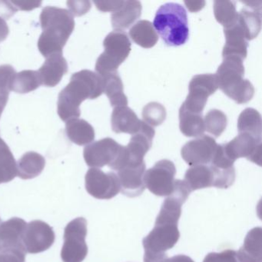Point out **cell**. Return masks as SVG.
<instances>
[{
  "mask_svg": "<svg viewBox=\"0 0 262 262\" xmlns=\"http://www.w3.org/2000/svg\"><path fill=\"white\" fill-rule=\"evenodd\" d=\"M103 93L108 96L111 105L114 108L127 106L128 98L124 93L123 83L118 72L102 76Z\"/></svg>",
  "mask_w": 262,
  "mask_h": 262,
  "instance_id": "obj_22",
  "label": "cell"
},
{
  "mask_svg": "<svg viewBox=\"0 0 262 262\" xmlns=\"http://www.w3.org/2000/svg\"><path fill=\"white\" fill-rule=\"evenodd\" d=\"M137 115L128 106L116 107L112 114V128L116 133L136 134L142 125Z\"/></svg>",
  "mask_w": 262,
  "mask_h": 262,
  "instance_id": "obj_19",
  "label": "cell"
},
{
  "mask_svg": "<svg viewBox=\"0 0 262 262\" xmlns=\"http://www.w3.org/2000/svg\"><path fill=\"white\" fill-rule=\"evenodd\" d=\"M237 24L247 41L255 39L261 28L260 11L242 9L238 13Z\"/></svg>",
  "mask_w": 262,
  "mask_h": 262,
  "instance_id": "obj_28",
  "label": "cell"
},
{
  "mask_svg": "<svg viewBox=\"0 0 262 262\" xmlns=\"http://www.w3.org/2000/svg\"><path fill=\"white\" fill-rule=\"evenodd\" d=\"M27 222L19 217H13L0 224V248H24L23 244Z\"/></svg>",
  "mask_w": 262,
  "mask_h": 262,
  "instance_id": "obj_16",
  "label": "cell"
},
{
  "mask_svg": "<svg viewBox=\"0 0 262 262\" xmlns=\"http://www.w3.org/2000/svg\"><path fill=\"white\" fill-rule=\"evenodd\" d=\"M225 152L235 162L240 158L261 165V139H257L245 133H239L234 139L224 144Z\"/></svg>",
  "mask_w": 262,
  "mask_h": 262,
  "instance_id": "obj_14",
  "label": "cell"
},
{
  "mask_svg": "<svg viewBox=\"0 0 262 262\" xmlns=\"http://www.w3.org/2000/svg\"><path fill=\"white\" fill-rule=\"evenodd\" d=\"M214 14L216 20L222 24L224 28L234 25L238 17L236 3L228 0H216L214 2Z\"/></svg>",
  "mask_w": 262,
  "mask_h": 262,
  "instance_id": "obj_31",
  "label": "cell"
},
{
  "mask_svg": "<svg viewBox=\"0 0 262 262\" xmlns=\"http://www.w3.org/2000/svg\"><path fill=\"white\" fill-rule=\"evenodd\" d=\"M9 34V28L7 23L0 17V42L5 40Z\"/></svg>",
  "mask_w": 262,
  "mask_h": 262,
  "instance_id": "obj_42",
  "label": "cell"
},
{
  "mask_svg": "<svg viewBox=\"0 0 262 262\" xmlns=\"http://www.w3.org/2000/svg\"><path fill=\"white\" fill-rule=\"evenodd\" d=\"M205 131L217 138L222 136L228 123L226 115L219 110H211L204 119Z\"/></svg>",
  "mask_w": 262,
  "mask_h": 262,
  "instance_id": "obj_33",
  "label": "cell"
},
{
  "mask_svg": "<svg viewBox=\"0 0 262 262\" xmlns=\"http://www.w3.org/2000/svg\"><path fill=\"white\" fill-rule=\"evenodd\" d=\"M188 89L189 93L182 105L188 111L202 114L208 97L219 89L215 74L194 76L190 82Z\"/></svg>",
  "mask_w": 262,
  "mask_h": 262,
  "instance_id": "obj_9",
  "label": "cell"
},
{
  "mask_svg": "<svg viewBox=\"0 0 262 262\" xmlns=\"http://www.w3.org/2000/svg\"><path fill=\"white\" fill-rule=\"evenodd\" d=\"M42 33L38 42L40 53L46 58L56 53H62L75 27V21L70 11L48 7L40 16Z\"/></svg>",
  "mask_w": 262,
  "mask_h": 262,
  "instance_id": "obj_2",
  "label": "cell"
},
{
  "mask_svg": "<svg viewBox=\"0 0 262 262\" xmlns=\"http://www.w3.org/2000/svg\"><path fill=\"white\" fill-rule=\"evenodd\" d=\"M16 72L11 66L0 67V106L5 108Z\"/></svg>",
  "mask_w": 262,
  "mask_h": 262,
  "instance_id": "obj_35",
  "label": "cell"
},
{
  "mask_svg": "<svg viewBox=\"0 0 262 262\" xmlns=\"http://www.w3.org/2000/svg\"><path fill=\"white\" fill-rule=\"evenodd\" d=\"M131 39L142 48L150 49L156 45L159 35L152 24L148 20H140L136 23L129 30Z\"/></svg>",
  "mask_w": 262,
  "mask_h": 262,
  "instance_id": "obj_26",
  "label": "cell"
},
{
  "mask_svg": "<svg viewBox=\"0 0 262 262\" xmlns=\"http://www.w3.org/2000/svg\"><path fill=\"white\" fill-rule=\"evenodd\" d=\"M142 118L143 122L150 126H159L166 119V110L159 102H149L142 110Z\"/></svg>",
  "mask_w": 262,
  "mask_h": 262,
  "instance_id": "obj_34",
  "label": "cell"
},
{
  "mask_svg": "<svg viewBox=\"0 0 262 262\" xmlns=\"http://www.w3.org/2000/svg\"><path fill=\"white\" fill-rule=\"evenodd\" d=\"M219 88L237 104H245L252 99L254 88L244 79L243 60L237 57L224 58L215 74Z\"/></svg>",
  "mask_w": 262,
  "mask_h": 262,
  "instance_id": "obj_4",
  "label": "cell"
},
{
  "mask_svg": "<svg viewBox=\"0 0 262 262\" xmlns=\"http://www.w3.org/2000/svg\"><path fill=\"white\" fill-rule=\"evenodd\" d=\"M105 51L96 61V70L100 76L117 72L119 66L128 58L132 43L128 34L121 30H114L103 42Z\"/></svg>",
  "mask_w": 262,
  "mask_h": 262,
  "instance_id": "obj_5",
  "label": "cell"
},
{
  "mask_svg": "<svg viewBox=\"0 0 262 262\" xmlns=\"http://www.w3.org/2000/svg\"><path fill=\"white\" fill-rule=\"evenodd\" d=\"M67 5L71 9L72 13L76 16H82L85 14L91 8V4L89 1L82 2H68Z\"/></svg>",
  "mask_w": 262,
  "mask_h": 262,
  "instance_id": "obj_39",
  "label": "cell"
},
{
  "mask_svg": "<svg viewBox=\"0 0 262 262\" xmlns=\"http://www.w3.org/2000/svg\"><path fill=\"white\" fill-rule=\"evenodd\" d=\"M176 165L171 161L164 159L152 168L145 171L144 184L152 194L159 197L168 196L174 190Z\"/></svg>",
  "mask_w": 262,
  "mask_h": 262,
  "instance_id": "obj_8",
  "label": "cell"
},
{
  "mask_svg": "<svg viewBox=\"0 0 262 262\" xmlns=\"http://www.w3.org/2000/svg\"><path fill=\"white\" fill-rule=\"evenodd\" d=\"M12 4L16 6L15 8L20 9L22 10H31L33 9L37 8L39 7V6L42 4V2H36V1H33V2H30V1H14V2H11Z\"/></svg>",
  "mask_w": 262,
  "mask_h": 262,
  "instance_id": "obj_40",
  "label": "cell"
},
{
  "mask_svg": "<svg viewBox=\"0 0 262 262\" xmlns=\"http://www.w3.org/2000/svg\"><path fill=\"white\" fill-rule=\"evenodd\" d=\"M67 133L69 139L79 145L91 143L95 139L94 128L83 119H73L67 122Z\"/></svg>",
  "mask_w": 262,
  "mask_h": 262,
  "instance_id": "obj_27",
  "label": "cell"
},
{
  "mask_svg": "<svg viewBox=\"0 0 262 262\" xmlns=\"http://www.w3.org/2000/svg\"><path fill=\"white\" fill-rule=\"evenodd\" d=\"M152 25L167 46L179 47L188 40V16L180 4L168 3L162 5L156 12Z\"/></svg>",
  "mask_w": 262,
  "mask_h": 262,
  "instance_id": "obj_3",
  "label": "cell"
},
{
  "mask_svg": "<svg viewBox=\"0 0 262 262\" xmlns=\"http://www.w3.org/2000/svg\"><path fill=\"white\" fill-rule=\"evenodd\" d=\"M225 36V45L222 52V56L246 59L248 55V42L245 39L240 27L236 23L231 27L224 28Z\"/></svg>",
  "mask_w": 262,
  "mask_h": 262,
  "instance_id": "obj_18",
  "label": "cell"
},
{
  "mask_svg": "<svg viewBox=\"0 0 262 262\" xmlns=\"http://www.w3.org/2000/svg\"><path fill=\"white\" fill-rule=\"evenodd\" d=\"M45 159L36 152L26 153L17 163V176L22 179L37 177L45 168Z\"/></svg>",
  "mask_w": 262,
  "mask_h": 262,
  "instance_id": "obj_25",
  "label": "cell"
},
{
  "mask_svg": "<svg viewBox=\"0 0 262 262\" xmlns=\"http://www.w3.org/2000/svg\"><path fill=\"white\" fill-rule=\"evenodd\" d=\"M0 250H1V248H0Z\"/></svg>",
  "mask_w": 262,
  "mask_h": 262,
  "instance_id": "obj_45",
  "label": "cell"
},
{
  "mask_svg": "<svg viewBox=\"0 0 262 262\" xmlns=\"http://www.w3.org/2000/svg\"><path fill=\"white\" fill-rule=\"evenodd\" d=\"M237 256L240 262H262L261 228L257 227L249 231Z\"/></svg>",
  "mask_w": 262,
  "mask_h": 262,
  "instance_id": "obj_20",
  "label": "cell"
},
{
  "mask_svg": "<svg viewBox=\"0 0 262 262\" xmlns=\"http://www.w3.org/2000/svg\"><path fill=\"white\" fill-rule=\"evenodd\" d=\"M142 4L139 1H124L123 5L112 14V25L115 30L129 28L142 15Z\"/></svg>",
  "mask_w": 262,
  "mask_h": 262,
  "instance_id": "obj_21",
  "label": "cell"
},
{
  "mask_svg": "<svg viewBox=\"0 0 262 262\" xmlns=\"http://www.w3.org/2000/svg\"><path fill=\"white\" fill-rule=\"evenodd\" d=\"M203 262H240L237 252L234 250H225L222 252H211L207 254Z\"/></svg>",
  "mask_w": 262,
  "mask_h": 262,
  "instance_id": "obj_37",
  "label": "cell"
},
{
  "mask_svg": "<svg viewBox=\"0 0 262 262\" xmlns=\"http://www.w3.org/2000/svg\"><path fill=\"white\" fill-rule=\"evenodd\" d=\"M17 176V163L8 145L0 139V184L11 182Z\"/></svg>",
  "mask_w": 262,
  "mask_h": 262,
  "instance_id": "obj_30",
  "label": "cell"
},
{
  "mask_svg": "<svg viewBox=\"0 0 262 262\" xmlns=\"http://www.w3.org/2000/svg\"><path fill=\"white\" fill-rule=\"evenodd\" d=\"M215 139L206 135L187 142L182 147V159L190 166L205 165L211 163L217 148Z\"/></svg>",
  "mask_w": 262,
  "mask_h": 262,
  "instance_id": "obj_12",
  "label": "cell"
},
{
  "mask_svg": "<svg viewBox=\"0 0 262 262\" xmlns=\"http://www.w3.org/2000/svg\"><path fill=\"white\" fill-rule=\"evenodd\" d=\"M67 70L68 65L62 56V53H56L49 56L42 67L37 71L40 78L41 85L55 86L60 82Z\"/></svg>",
  "mask_w": 262,
  "mask_h": 262,
  "instance_id": "obj_17",
  "label": "cell"
},
{
  "mask_svg": "<svg viewBox=\"0 0 262 262\" xmlns=\"http://www.w3.org/2000/svg\"><path fill=\"white\" fill-rule=\"evenodd\" d=\"M94 4L100 11L115 13L123 5L124 1H95Z\"/></svg>",
  "mask_w": 262,
  "mask_h": 262,
  "instance_id": "obj_38",
  "label": "cell"
},
{
  "mask_svg": "<svg viewBox=\"0 0 262 262\" xmlns=\"http://www.w3.org/2000/svg\"><path fill=\"white\" fill-rule=\"evenodd\" d=\"M55 242L53 228L42 221H33L27 224L23 244L27 252L38 254L51 248Z\"/></svg>",
  "mask_w": 262,
  "mask_h": 262,
  "instance_id": "obj_11",
  "label": "cell"
},
{
  "mask_svg": "<svg viewBox=\"0 0 262 262\" xmlns=\"http://www.w3.org/2000/svg\"><path fill=\"white\" fill-rule=\"evenodd\" d=\"M25 248H4L0 250V262H25Z\"/></svg>",
  "mask_w": 262,
  "mask_h": 262,
  "instance_id": "obj_36",
  "label": "cell"
},
{
  "mask_svg": "<svg viewBox=\"0 0 262 262\" xmlns=\"http://www.w3.org/2000/svg\"><path fill=\"white\" fill-rule=\"evenodd\" d=\"M237 130L239 133H245L256 139H261V117L260 113L254 108H245L237 119Z\"/></svg>",
  "mask_w": 262,
  "mask_h": 262,
  "instance_id": "obj_29",
  "label": "cell"
},
{
  "mask_svg": "<svg viewBox=\"0 0 262 262\" xmlns=\"http://www.w3.org/2000/svg\"><path fill=\"white\" fill-rule=\"evenodd\" d=\"M145 163L139 166H126L118 171L121 191L127 197L136 198L141 195L145 190L144 174Z\"/></svg>",
  "mask_w": 262,
  "mask_h": 262,
  "instance_id": "obj_15",
  "label": "cell"
},
{
  "mask_svg": "<svg viewBox=\"0 0 262 262\" xmlns=\"http://www.w3.org/2000/svg\"><path fill=\"white\" fill-rule=\"evenodd\" d=\"M180 237L178 225L156 224L151 232L143 239L144 262H165L166 251L172 248Z\"/></svg>",
  "mask_w": 262,
  "mask_h": 262,
  "instance_id": "obj_6",
  "label": "cell"
},
{
  "mask_svg": "<svg viewBox=\"0 0 262 262\" xmlns=\"http://www.w3.org/2000/svg\"><path fill=\"white\" fill-rule=\"evenodd\" d=\"M205 1H185L187 8L191 13H197L204 8L205 6Z\"/></svg>",
  "mask_w": 262,
  "mask_h": 262,
  "instance_id": "obj_41",
  "label": "cell"
},
{
  "mask_svg": "<svg viewBox=\"0 0 262 262\" xmlns=\"http://www.w3.org/2000/svg\"><path fill=\"white\" fill-rule=\"evenodd\" d=\"M122 145L111 138H105L87 145L84 149V159L90 167L102 168L116 160Z\"/></svg>",
  "mask_w": 262,
  "mask_h": 262,
  "instance_id": "obj_13",
  "label": "cell"
},
{
  "mask_svg": "<svg viewBox=\"0 0 262 262\" xmlns=\"http://www.w3.org/2000/svg\"><path fill=\"white\" fill-rule=\"evenodd\" d=\"M0 222H1V219H0Z\"/></svg>",
  "mask_w": 262,
  "mask_h": 262,
  "instance_id": "obj_44",
  "label": "cell"
},
{
  "mask_svg": "<svg viewBox=\"0 0 262 262\" xmlns=\"http://www.w3.org/2000/svg\"><path fill=\"white\" fill-rule=\"evenodd\" d=\"M184 182L190 191L212 187L214 185L212 170L207 165L192 166L187 170Z\"/></svg>",
  "mask_w": 262,
  "mask_h": 262,
  "instance_id": "obj_24",
  "label": "cell"
},
{
  "mask_svg": "<svg viewBox=\"0 0 262 262\" xmlns=\"http://www.w3.org/2000/svg\"><path fill=\"white\" fill-rule=\"evenodd\" d=\"M86 235L87 221L84 217H77L67 225L61 251L63 262H82L85 260L88 254Z\"/></svg>",
  "mask_w": 262,
  "mask_h": 262,
  "instance_id": "obj_7",
  "label": "cell"
},
{
  "mask_svg": "<svg viewBox=\"0 0 262 262\" xmlns=\"http://www.w3.org/2000/svg\"><path fill=\"white\" fill-rule=\"evenodd\" d=\"M40 85V78L38 72L27 70L16 73L12 82L11 90L24 94L34 91Z\"/></svg>",
  "mask_w": 262,
  "mask_h": 262,
  "instance_id": "obj_32",
  "label": "cell"
},
{
  "mask_svg": "<svg viewBox=\"0 0 262 262\" xmlns=\"http://www.w3.org/2000/svg\"><path fill=\"white\" fill-rule=\"evenodd\" d=\"M165 262H194L191 257L184 254H179L171 258H168Z\"/></svg>",
  "mask_w": 262,
  "mask_h": 262,
  "instance_id": "obj_43",
  "label": "cell"
},
{
  "mask_svg": "<svg viewBox=\"0 0 262 262\" xmlns=\"http://www.w3.org/2000/svg\"><path fill=\"white\" fill-rule=\"evenodd\" d=\"M179 128L186 137H199L205 131L202 114L192 113L182 105L179 110Z\"/></svg>",
  "mask_w": 262,
  "mask_h": 262,
  "instance_id": "obj_23",
  "label": "cell"
},
{
  "mask_svg": "<svg viewBox=\"0 0 262 262\" xmlns=\"http://www.w3.org/2000/svg\"><path fill=\"white\" fill-rule=\"evenodd\" d=\"M85 189L97 199H111L121 191L120 182L114 172L105 173L99 168H91L85 174Z\"/></svg>",
  "mask_w": 262,
  "mask_h": 262,
  "instance_id": "obj_10",
  "label": "cell"
},
{
  "mask_svg": "<svg viewBox=\"0 0 262 262\" xmlns=\"http://www.w3.org/2000/svg\"><path fill=\"white\" fill-rule=\"evenodd\" d=\"M103 93V79L98 73L82 70L75 73L69 85L61 92L58 101V114L64 122L80 116L81 103L95 99Z\"/></svg>",
  "mask_w": 262,
  "mask_h": 262,
  "instance_id": "obj_1",
  "label": "cell"
}]
</instances>
